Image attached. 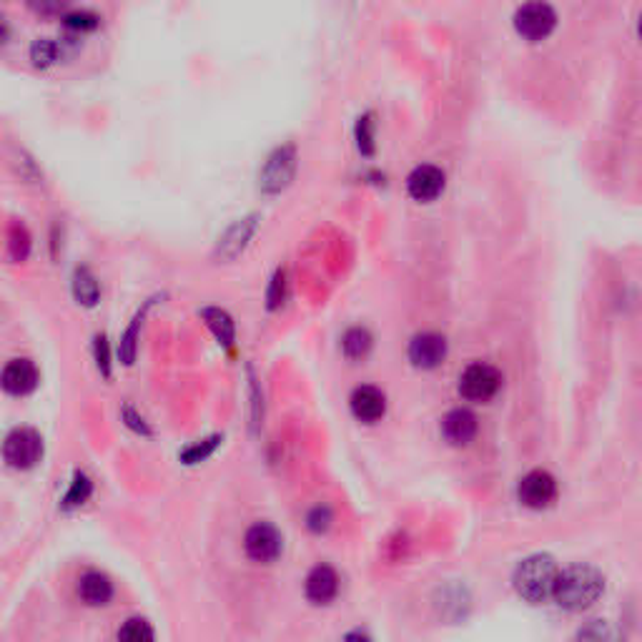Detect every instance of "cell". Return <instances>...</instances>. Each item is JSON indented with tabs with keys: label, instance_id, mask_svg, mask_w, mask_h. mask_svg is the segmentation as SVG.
Masks as SVG:
<instances>
[{
	"label": "cell",
	"instance_id": "1",
	"mask_svg": "<svg viewBox=\"0 0 642 642\" xmlns=\"http://www.w3.org/2000/svg\"><path fill=\"white\" fill-rule=\"evenodd\" d=\"M605 590V577L590 565H572L567 570H557L555 585H552V597L560 607L570 612L587 610L600 600Z\"/></svg>",
	"mask_w": 642,
	"mask_h": 642
},
{
	"label": "cell",
	"instance_id": "2",
	"mask_svg": "<svg viewBox=\"0 0 642 642\" xmlns=\"http://www.w3.org/2000/svg\"><path fill=\"white\" fill-rule=\"evenodd\" d=\"M557 565L550 555H532L517 565L515 590L522 600L532 602V605H542L552 597V585H555Z\"/></svg>",
	"mask_w": 642,
	"mask_h": 642
},
{
	"label": "cell",
	"instance_id": "3",
	"mask_svg": "<svg viewBox=\"0 0 642 642\" xmlns=\"http://www.w3.org/2000/svg\"><path fill=\"white\" fill-rule=\"evenodd\" d=\"M296 169H299V153L294 143L276 146L269 156L264 158L259 171V194L261 196H281L291 184H294Z\"/></svg>",
	"mask_w": 642,
	"mask_h": 642
},
{
	"label": "cell",
	"instance_id": "4",
	"mask_svg": "<svg viewBox=\"0 0 642 642\" xmlns=\"http://www.w3.org/2000/svg\"><path fill=\"white\" fill-rule=\"evenodd\" d=\"M515 33L527 43H542L555 33L557 11L547 0H527L512 16Z\"/></svg>",
	"mask_w": 642,
	"mask_h": 642
},
{
	"label": "cell",
	"instance_id": "5",
	"mask_svg": "<svg viewBox=\"0 0 642 642\" xmlns=\"http://www.w3.org/2000/svg\"><path fill=\"white\" fill-rule=\"evenodd\" d=\"M0 454H3V462L13 469H33L41 464L43 459V437L41 432L31 427H18L3 439V447H0Z\"/></svg>",
	"mask_w": 642,
	"mask_h": 642
},
{
	"label": "cell",
	"instance_id": "6",
	"mask_svg": "<svg viewBox=\"0 0 642 642\" xmlns=\"http://www.w3.org/2000/svg\"><path fill=\"white\" fill-rule=\"evenodd\" d=\"M256 231H259V214H249L236 219L234 224L226 226V231L219 236V241H216L214 259L221 261V264H231V261H236L246 249H249Z\"/></svg>",
	"mask_w": 642,
	"mask_h": 642
},
{
	"label": "cell",
	"instance_id": "7",
	"mask_svg": "<svg viewBox=\"0 0 642 642\" xmlns=\"http://www.w3.org/2000/svg\"><path fill=\"white\" fill-rule=\"evenodd\" d=\"M78 51V41L66 36H38L28 46V63L36 71H51Z\"/></svg>",
	"mask_w": 642,
	"mask_h": 642
},
{
	"label": "cell",
	"instance_id": "8",
	"mask_svg": "<svg viewBox=\"0 0 642 642\" xmlns=\"http://www.w3.org/2000/svg\"><path fill=\"white\" fill-rule=\"evenodd\" d=\"M502 387V374L490 364H469L459 377V394L469 402H490Z\"/></svg>",
	"mask_w": 642,
	"mask_h": 642
},
{
	"label": "cell",
	"instance_id": "9",
	"mask_svg": "<svg viewBox=\"0 0 642 642\" xmlns=\"http://www.w3.org/2000/svg\"><path fill=\"white\" fill-rule=\"evenodd\" d=\"M244 550L256 565H271V562L279 560L281 550H284V537L269 522H256L246 530Z\"/></svg>",
	"mask_w": 642,
	"mask_h": 642
},
{
	"label": "cell",
	"instance_id": "10",
	"mask_svg": "<svg viewBox=\"0 0 642 642\" xmlns=\"http://www.w3.org/2000/svg\"><path fill=\"white\" fill-rule=\"evenodd\" d=\"M517 497L530 510H545L557 497V479L545 469H535V472L522 477L520 487H517Z\"/></svg>",
	"mask_w": 642,
	"mask_h": 642
},
{
	"label": "cell",
	"instance_id": "11",
	"mask_svg": "<svg viewBox=\"0 0 642 642\" xmlns=\"http://www.w3.org/2000/svg\"><path fill=\"white\" fill-rule=\"evenodd\" d=\"M41 384V372L31 359H11L0 372V389L11 397H28Z\"/></svg>",
	"mask_w": 642,
	"mask_h": 642
},
{
	"label": "cell",
	"instance_id": "12",
	"mask_svg": "<svg viewBox=\"0 0 642 642\" xmlns=\"http://www.w3.org/2000/svg\"><path fill=\"white\" fill-rule=\"evenodd\" d=\"M444 186H447V176L439 166L422 164L407 176V194L412 196L419 204H432L439 196L444 194Z\"/></svg>",
	"mask_w": 642,
	"mask_h": 642
},
{
	"label": "cell",
	"instance_id": "13",
	"mask_svg": "<svg viewBox=\"0 0 642 642\" xmlns=\"http://www.w3.org/2000/svg\"><path fill=\"white\" fill-rule=\"evenodd\" d=\"M447 359V342L442 334H417L409 344V362L419 369H437Z\"/></svg>",
	"mask_w": 642,
	"mask_h": 642
},
{
	"label": "cell",
	"instance_id": "14",
	"mask_svg": "<svg viewBox=\"0 0 642 642\" xmlns=\"http://www.w3.org/2000/svg\"><path fill=\"white\" fill-rule=\"evenodd\" d=\"M101 26H103V16L98 11H93V8L73 6L71 11L61 18L63 36L73 38V41H78V43H81L83 38H88V36H93V33L101 31Z\"/></svg>",
	"mask_w": 642,
	"mask_h": 642
},
{
	"label": "cell",
	"instance_id": "15",
	"mask_svg": "<svg viewBox=\"0 0 642 642\" xmlns=\"http://www.w3.org/2000/svg\"><path fill=\"white\" fill-rule=\"evenodd\" d=\"M339 592V575L329 565H319L306 577V597L314 605H329Z\"/></svg>",
	"mask_w": 642,
	"mask_h": 642
},
{
	"label": "cell",
	"instance_id": "16",
	"mask_svg": "<svg viewBox=\"0 0 642 642\" xmlns=\"http://www.w3.org/2000/svg\"><path fill=\"white\" fill-rule=\"evenodd\" d=\"M349 404H352L354 417H357L359 422H367V424L377 422V419H382L384 412H387V397H384L377 387L354 389Z\"/></svg>",
	"mask_w": 642,
	"mask_h": 642
},
{
	"label": "cell",
	"instance_id": "17",
	"mask_svg": "<svg viewBox=\"0 0 642 642\" xmlns=\"http://www.w3.org/2000/svg\"><path fill=\"white\" fill-rule=\"evenodd\" d=\"M442 434L449 444L464 447L477 437V417L469 409H452L442 419Z\"/></svg>",
	"mask_w": 642,
	"mask_h": 642
},
{
	"label": "cell",
	"instance_id": "18",
	"mask_svg": "<svg viewBox=\"0 0 642 642\" xmlns=\"http://www.w3.org/2000/svg\"><path fill=\"white\" fill-rule=\"evenodd\" d=\"M78 597L86 602L88 607H103L113 600V582L111 577L103 575V572H86V575L78 580Z\"/></svg>",
	"mask_w": 642,
	"mask_h": 642
},
{
	"label": "cell",
	"instance_id": "19",
	"mask_svg": "<svg viewBox=\"0 0 642 642\" xmlns=\"http://www.w3.org/2000/svg\"><path fill=\"white\" fill-rule=\"evenodd\" d=\"M71 294L76 299V304L93 309L101 301V281L93 274L88 266H76L71 276Z\"/></svg>",
	"mask_w": 642,
	"mask_h": 642
},
{
	"label": "cell",
	"instance_id": "20",
	"mask_svg": "<svg viewBox=\"0 0 642 642\" xmlns=\"http://www.w3.org/2000/svg\"><path fill=\"white\" fill-rule=\"evenodd\" d=\"M6 239H8L6 241L8 259H11L13 264H26L33 254V234L26 226V221L13 219L11 226H8Z\"/></svg>",
	"mask_w": 642,
	"mask_h": 642
},
{
	"label": "cell",
	"instance_id": "21",
	"mask_svg": "<svg viewBox=\"0 0 642 642\" xmlns=\"http://www.w3.org/2000/svg\"><path fill=\"white\" fill-rule=\"evenodd\" d=\"M201 319H204L206 327L214 332L216 342H219L221 347L234 349L236 327H234V319H231L229 311L219 309V306H206V309H201Z\"/></svg>",
	"mask_w": 642,
	"mask_h": 642
},
{
	"label": "cell",
	"instance_id": "22",
	"mask_svg": "<svg viewBox=\"0 0 642 642\" xmlns=\"http://www.w3.org/2000/svg\"><path fill=\"white\" fill-rule=\"evenodd\" d=\"M153 301L156 299H148L146 304H143V309L136 311V316L131 319V324H128L126 334L121 337V344H118V357H121L123 364H133L136 362V352H138V337H141V327H143V319H146L148 309L153 306Z\"/></svg>",
	"mask_w": 642,
	"mask_h": 642
},
{
	"label": "cell",
	"instance_id": "23",
	"mask_svg": "<svg viewBox=\"0 0 642 642\" xmlns=\"http://www.w3.org/2000/svg\"><path fill=\"white\" fill-rule=\"evenodd\" d=\"M23 6L38 21H61L73 8V0H23Z\"/></svg>",
	"mask_w": 642,
	"mask_h": 642
},
{
	"label": "cell",
	"instance_id": "24",
	"mask_svg": "<svg viewBox=\"0 0 642 642\" xmlns=\"http://www.w3.org/2000/svg\"><path fill=\"white\" fill-rule=\"evenodd\" d=\"M93 495V482L88 474L83 472H76L73 474V482H71V490L66 492V497H63V510H76V507L86 505L88 500H91Z\"/></svg>",
	"mask_w": 642,
	"mask_h": 642
},
{
	"label": "cell",
	"instance_id": "25",
	"mask_svg": "<svg viewBox=\"0 0 642 642\" xmlns=\"http://www.w3.org/2000/svg\"><path fill=\"white\" fill-rule=\"evenodd\" d=\"M354 138H357V148L362 156H374L377 151V126H374V113H364L359 116L357 128H354Z\"/></svg>",
	"mask_w": 642,
	"mask_h": 642
},
{
	"label": "cell",
	"instance_id": "26",
	"mask_svg": "<svg viewBox=\"0 0 642 642\" xmlns=\"http://www.w3.org/2000/svg\"><path fill=\"white\" fill-rule=\"evenodd\" d=\"M342 349L349 359H364L372 349V334L362 327H354L344 334Z\"/></svg>",
	"mask_w": 642,
	"mask_h": 642
},
{
	"label": "cell",
	"instance_id": "27",
	"mask_svg": "<svg viewBox=\"0 0 642 642\" xmlns=\"http://www.w3.org/2000/svg\"><path fill=\"white\" fill-rule=\"evenodd\" d=\"M156 632H153L151 622H146L143 617H131V620L123 622V627L118 630V640L126 642H143V640H153Z\"/></svg>",
	"mask_w": 642,
	"mask_h": 642
},
{
	"label": "cell",
	"instance_id": "28",
	"mask_svg": "<svg viewBox=\"0 0 642 642\" xmlns=\"http://www.w3.org/2000/svg\"><path fill=\"white\" fill-rule=\"evenodd\" d=\"M219 444H221V437L216 434V437L204 439V442L191 444L189 449H184V452H181V459H184L186 464H199V462H204V459H209L211 454L216 452V447H219Z\"/></svg>",
	"mask_w": 642,
	"mask_h": 642
},
{
	"label": "cell",
	"instance_id": "29",
	"mask_svg": "<svg viewBox=\"0 0 642 642\" xmlns=\"http://www.w3.org/2000/svg\"><path fill=\"white\" fill-rule=\"evenodd\" d=\"M284 299H286V274L284 269H279L274 276H271L269 289H266V306H269L271 311H276L281 304H284Z\"/></svg>",
	"mask_w": 642,
	"mask_h": 642
},
{
	"label": "cell",
	"instance_id": "30",
	"mask_svg": "<svg viewBox=\"0 0 642 642\" xmlns=\"http://www.w3.org/2000/svg\"><path fill=\"white\" fill-rule=\"evenodd\" d=\"M93 357H96V367L103 377H111V347H108V339L103 334H96L93 337Z\"/></svg>",
	"mask_w": 642,
	"mask_h": 642
},
{
	"label": "cell",
	"instance_id": "31",
	"mask_svg": "<svg viewBox=\"0 0 642 642\" xmlns=\"http://www.w3.org/2000/svg\"><path fill=\"white\" fill-rule=\"evenodd\" d=\"M329 522H332V515H329L327 507H324V510H321V507H316V510L309 515V527H311V530H314V532L327 530Z\"/></svg>",
	"mask_w": 642,
	"mask_h": 642
},
{
	"label": "cell",
	"instance_id": "32",
	"mask_svg": "<svg viewBox=\"0 0 642 642\" xmlns=\"http://www.w3.org/2000/svg\"><path fill=\"white\" fill-rule=\"evenodd\" d=\"M123 417H126V424L133 429V432H138V434H151V429H148L146 419L138 417V414L133 412L131 407H126V412H123Z\"/></svg>",
	"mask_w": 642,
	"mask_h": 642
},
{
	"label": "cell",
	"instance_id": "33",
	"mask_svg": "<svg viewBox=\"0 0 642 642\" xmlns=\"http://www.w3.org/2000/svg\"><path fill=\"white\" fill-rule=\"evenodd\" d=\"M11 41H13V23L8 21L6 11L0 8V48L11 46Z\"/></svg>",
	"mask_w": 642,
	"mask_h": 642
}]
</instances>
